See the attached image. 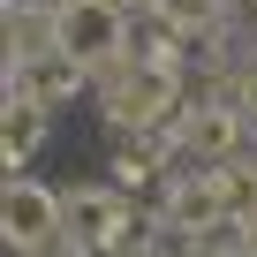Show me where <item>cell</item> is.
Returning a JSON list of instances; mask_svg holds the SVG:
<instances>
[{"instance_id": "obj_1", "label": "cell", "mask_w": 257, "mask_h": 257, "mask_svg": "<svg viewBox=\"0 0 257 257\" xmlns=\"http://www.w3.org/2000/svg\"><path fill=\"white\" fill-rule=\"evenodd\" d=\"M53 31H61V53L76 68H106L121 53V8L113 0H68V8L53 16Z\"/></svg>"}, {"instance_id": "obj_2", "label": "cell", "mask_w": 257, "mask_h": 257, "mask_svg": "<svg viewBox=\"0 0 257 257\" xmlns=\"http://www.w3.org/2000/svg\"><path fill=\"white\" fill-rule=\"evenodd\" d=\"M61 227V197L46 182H8V197H0V234H8V249H46Z\"/></svg>"}, {"instance_id": "obj_3", "label": "cell", "mask_w": 257, "mask_h": 257, "mask_svg": "<svg viewBox=\"0 0 257 257\" xmlns=\"http://www.w3.org/2000/svg\"><path fill=\"white\" fill-rule=\"evenodd\" d=\"M167 98H174V76H167V68H152V76H137V83L106 91V113H113V128H144V121H159V113H167Z\"/></svg>"}, {"instance_id": "obj_4", "label": "cell", "mask_w": 257, "mask_h": 257, "mask_svg": "<svg viewBox=\"0 0 257 257\" xmlns=\"http://www.w3.org/2000/svg\"><path fill=\"white\" fill-rule=\"evenodd\" d=\"M38 144H46V106L23 98V91H8V121H0V159H8V182H16V167H23Z\"/></svg>"}, {"instance_id": "obj_5", "label": "cell", "mask_w": 257, "mask_h": 257, "mask_svg": "<svg viewBox=\"0 0 257 257\" xmlns=\"http://www.w3.org/2000/svg\"><path fill=\"white\" fill-rule=\"evenodd\" d=\"M76 212H83V219H76V227H83V242H113V234H121V197L83 189V197H76Z\"/></svg>"}, {"instance_id": "obj_6", "label": "cell", "mask_w": 257, "mask_h": 257, "mask_svg": "<svg viewBox=\"0 0 257 257\" xmlns=\"http://www.w3.org/2000/svg\"><path fill=\"white\" fill-rule=\"evenodd\" d=\"M234 137H242V121H234V113H219V106L189 113V144H204L212 159H227V152H234Z\"/></svg>"}, {"instance_id": "obj_7", "label": "cell", "mask_w": 257, "mask_h": 257, "mask_svg": "<svg viewBox=\"0 0 257 257\" xmlns=\"http://www.w3.org/2000/svg\"><path fill=\"white\" fill-rule=\"evenodd\" d=\"M113 182H152V152L144 144H121L113 152Z\"/></svg>"}]
</instances>
